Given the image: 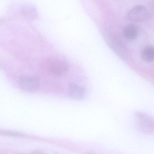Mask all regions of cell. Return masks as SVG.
Returning <instances> with one entry per match:
<instances>
[{
  "instance_id": "obj_6",
  "label": "cell",
  "mask_w": 154,
  "mask_h": 154,
  "mask_svg": "<svg viewBox=\"0 0 154 154\" xmlns=\"http://www.w3.org/2000/svg\"><path fill=\"white\" fill-rule=\"evenodd\" d=\"M139 33L137 26L134 24H129L124 27L123 33L124 37L127 39L132 40L135 39Z\"/></svg>"
},
{
  "instance_id": "obj_3",
  "label": "cell",
  "mask_w": 154,
  "mask_h": 154,
  "mask_svg": "<svg viewBox=\"0 0 154 154\" xmlns=\"http://www.w3.org/2000/svg\"><path fill=\"white\" fill-rule=\"evenodd\" d=\"M127 17L131 21L141 22L149 19L151 15L146 8L142 5H137L133 7L128 11Z\"/></svg>"
},
{
  "instance_id": "obj_4",
  "label": "cell",
  "mask_w": 154,
  "mask_h": 154,
  "mask_svg": "<svg viewBox=\"0 0 154 154\" xmlns=\"http://www.w3.org/2000/svg\"><path fill=\"white\" fill-rule=\"evenodd\" d=\"M18 84L22 90L26 92H32L38 88L40 80L36 76H24L19 79Z\"/></svg>"
},
{
  "instance_id": "obj_7",
  "label": "cell",
  "mask_w": 154,
  "mask_h": 154,
  "mask_svg": "<svg viewBox=\"0 0 154 154\" xmlns=\"http://www.w3.org/2000/svg\"><path fill=\"white\" fill-rule=\"evenodd\" d=\"M141 59L145 62L150 63L154 59V48L152 46H149L144 48L141 54Z\"/></svg>"
},
{
  "instance_id": "obj_5",
  "label": "cell",
  "mask_w": 154,
  "mask_h": 154,
  "mask_svg": "<svg viewBox=\"0 0 154 154\" xmlns=\"http://www.w3.org/2000/svg\"><path fill=\"white\" fill-rule=\"evenodd\" d=\"M68 94L71 98L75 100H80L85 96L86 89L82 86L74 83H71L68 85Z\"/></svg>"
},
{
  "instance_id": "obj_2",
  "label": "cell",
  "mask_w": 154,
  "mask_h": 154,
  "mask_svg": "<svg viewBox=\"0 0 154 154\" xmlns=\"http://www.w3.org/2000/svg\"><path fill=\"white\" fill-rule=\"evenodd\" d=\"M134 118L136 123L140 131L148 134H153L154 120L151 116L138 111L135 113Z\"/></svg>"
},
{
  "instance_id": "obj_1",
  "label": "cell",
  "mask_w": 154,
  "mask_h": 154,
  "mask_svg": "<svg viewBox=\"0 0 154 154\" xmlns=\"http://www.w3.org/2000/svg\"><path fill=\"white\" fill-rule=\"evenodd\" d=\"M42 67L49 74L58 76L65 74L68 70L69 66L68 63L63 60L51 58L43 61Z\"/></svg>"
}]
</instances>
